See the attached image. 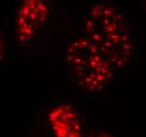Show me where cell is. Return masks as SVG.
<instances>
[{
	"instance_id": "5",
	"label": "cell",
	"mask_w": 146,
	"mask_h": 137,
	"mask_svg": "<svg viewBox=\"0 0 146 137\" xmlns=\"http://www.w3.org/2000/svg\"><path fill=\"white\" fill-rule=\"evenodd\" d=\"M85 137H113V136L110 135V133H106V132H95V133L88 134Z\"/></svg>"
},
{
	"instance_id": "1",
	"label": "cell",
	"mask_w": 146,
	"mask_h": 137,
	"mask_svg": "<svg viewBox=\"0 0 146 137\" xmlns=\"http://www.w3.org/2000/svg\"><path fill=\"white\" fill-rule=\"evenodd\" d=\"M86 38L115 67H125L133 56L135 44L129 24L123 14L108 1L98 2L85 18Z\"/></svg>"
},
{
	"instance_id": "2",
	"label": "cell",
	"mask_w": 146,
	"mask_h": 137,
	"mask_svg": "<svg viewBox=\"0 0 146 137\" xmlns=\"http://www.w3.org/2000/svg\"><path fill=\"white\" fill-rule=\"evenodd\" d=\"M64 59L75 82L86 92L102 91L113 76L115 67L86 37L70 39Z\"/></svg>"
},
{
	"instance_id": "6",
	"label": "cell",
	"mask_w": 146,
	"mask_h": 137,
	"mask_svg": "<svg viewBox=\"0 0 146 137\" xmlns=\"http://www.w3.org/2000/svg\"><path fill=\"white\" fill-rule=\"evenodd\" d=\"M4 57V45H3V41L1 39V37H0V62L2 61Z\"/></svg>"
},
{
	"instance_id": "3",
	"label": "cell",
	"mask_w": 146,
	"mask_h": 137,
	"mask_svg": "<svg viewBox=\"0 0 146 137\" xmlns=\"http://www.w3.org/2000/svg\"><path fill=\"white\" fill-rule=\"evenodd\" d=\"M50 15L46 0H22L16 14V33L20 43L32 42L46 24Z\"/></svg>"
},
{
	"instance_id": "4",
	"label": "cell",
	"mask_w": 146,
	"mask_h": 137,
	"mask_svg": "<svg viewBox=\"0 0 146 137\" xmlns=\"http://www.w3.org/2000/svg\"><path fill=\"white\" fill-rule=\"evenodd\" d=\"M47 118L54 137H83L81 118L70 104H61L54 107Z\"/></svg>"
}]
</instances>
